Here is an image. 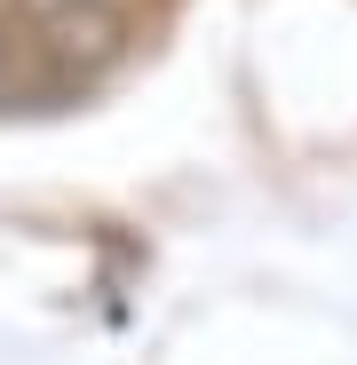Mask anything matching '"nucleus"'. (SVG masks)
Segmentation results:
<instances>
[{"label":"nucleus","mask_w":357,"mask_h":365,"mask_svg":"<svg viewBox=\"0 0 357 365\" xmlns=\"http://www.w3.org/2000/svg\"><path fill=\"white\" fill-rule=\"evenodd\" d=\"M9 16L24 32V48L40 56L48 72L64 80H95L103 64L135 48L151 0H9Z\"/></svg>","instance_id":"1"},{"label":"nucleus","mask_w":357,"mask_h":365,"mask_svg":"<svg viewBox=\"0 0 357 365\" xmlns=\"http://www.w3.org/2000/svg\"><path fill=\"white\" fill-rule=\"evenodd\" d=\"M0 32H9V0H0ZM0 88H9V48H0Z\"/></svg>","instance_id":"2"}]
</instances>
